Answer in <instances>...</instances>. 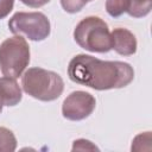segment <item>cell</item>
<instances>
[{"mask_svg":"<svg viewBox=\"0 0 152 152\" xmlns=\"http://www.w3.org/2000/svg\"><path fill=\"white\" fill-rule=\"evenodd\" d=\"M69 78L95 90L119 89L134 78L131 64L120 61H101L89 55H76L68 65Z\"/></svg>","mask_w":152,"mask_h":152,"instance_id":"cell-1","label":"cell"},{"mask_svg":"<svg viewBox=\"0 0 152 152\" xmlns=\"http://www.w3.org/2000/svg\"><path fill=\"white\" fill-rule=\"evenodd\" d=\"M21 86L26 94L39 101L57 100L64 89L62 77L53 71L43 68H30L21 78Z\"/></svg>","mask_w":152,"mask_h":152,"instance_id":"cell-2","label":"cell"},{"mask_svg":"<svg viewBox=\"0 0 152 152\" xmlns=\"http://www.w3.org/2000/svg\"><path fill=\"white\" fill-rule=\"evenodd\" d=\"M75 42L90 52H108L112 50V36L108 25L99 17L82 19L74 30Z\"/></svg>","mask_w":152,"mask_h":152,"instance_id":"cell-3","label":"cell"},{"mask_svg":"<svg viewBox=\"0 0 152 152\" xmlns=\"http://www.w3.org/2000/svg\"><path fill=\"white\" fill-rule=\"evenodd\" d=\"M30 63V46L23 36L5 39L0 44V70L4 76L18 78Z\"/></svg>","mask_w":152,"mask_h":152,"instance_id":"cell-4","label":"cell"},{"mask_svg":"<svg viewBox=\"0 0 152 152\" xmlns=\"http://www.w3.org/2000/svg\"><path fill=\"white\" fill-rule=\"evenodd\" d=\"M8 28L12 33L34 42L46 39L51 31L50 21L42 12H18L8 20Z\"/></svg>","mask_w":152,"mask_h":152,"instance_id":"cell-5","label":"cell"},{"mask_svg":"<svg viewBox=\"0 0 152 152\" xmlns=\"http://www.w3.org/2000/svg\"><path fill=\"white\" fill-rule=\"evenodd\" d=\"M96 107L95 97L83 90L70 93L62 104V114L71 121H81L88 118Z\"/></svg>","mask_w":152,"mask_h":152,"instance_id":"cell-6","label":"cell"},{"mask_svg":"<svg viewBox=\"0 0 152 152\" xmlns=\"http://www.w3.org/2000/svg\"><path fill=\"white\" fill-rule=\"evenodd\" d=\"M112 49L122 56H131L137 52V38L127 28L116 27L112 31Z\"/></svg>","mask_w":152,"mask_h":152,"instance_id":"cell-7","label":"cell"},{"mask_svg":"<svg viewBox=\"0 0 152 152\" xmlns=\"http://www.w3.org/2000/svg\"><path fill=\"white\" fill-rule=\"evenodd\" d=\"M21 89L15 78L4 76L0 77V99L4 106H15L21 101Z\"/></svg>","mask_w":152,"mask_h":152,"instance_id":"cell-8","label":"cell"},{"mask_svg":"<svg viewBox=\"0 0 152 152\" xmlns=\"http://www.w3.org/2000/svg\"><path fill=\"white\" fill-rule=\"evenodd\" d=\"M152 10V0H129L127 13L133 18L146 17Z\"/></svg>","mask_w":152,"mask_h":152,"instance_id":"cell-9","label":"cell"},{"mask_svg":"<svg viewBox=\"0 0 152 152\" xmlns=\"http://www.w3.org/2000/svg\"><path fill=\"white\" fill-rule=\"evenodd\" d=\"M17 148V139L13 132L6 127H0V152H12Z\"/></svg>","mask_w":152,"mask_h":152,"instance_id":"cell-10","label":"cell"},{"mask_svg":"<svg viewBox=\"0 0 152 152\" xmlns=\"http://www.w3.org/2000/svg\"><path fill=\"white\" fill-rule=\"evenodd\" d=\"M129 0H106V11L110 17H120L127 12Z\"/></svg>","mask_w":152,"mask_h":152,"instance_id":"cell-11","label":"cell"},{"mask_svg":"<svg viewBox=\"0 0 152 152\" xmlns=\"http://www.w3.org/2000/svg\"><path fill=\"white\" fill-rule=\"evenodd\" d=\"M151 141H152V137H151V132H145V133H140L138 134L132 142V151H145V146L146 145L150 150H151Z\"/></svg>","mask_w":152,"mask_h":152,"instance_id":"cell-12","label":"cell"},{"mask_svg":"<svg viewBox=\"0 0 152 152\" xmlns=\"http://www.w3.org/2000/svg\"><path fill=\"white\" fill-rule=\"evenodd\" d=\"M89 0H61V5L63 10L68 13L80 12Z\"/></svg>","mask_w":152,"mask_h":152,"instance_id":"cell-13","label":"cell"},{"mask_svg":"<svg viewBox=\"0 0 152 152\" xmlns=\"http://www.w3.org/2000/svg\"><path fill=\"white\" fill-rule=\"evenodd\" d=\"M99 150L91 141L86 139H77L72 144V151H95Z\"/></svg>","mask_w":152,"mask_h":152,"instance_id":"cell-14","label":"cell"},{"mask_svg":"<svg viewBox=\"0 0 152 152\" xmlns=\"http://www.w3.org/2000/svg\"><path fill=\"white\" fill-rule=\"evenodd\" d=\"M14 0H0V19L7 17L13 10Z\"/></svg>","mask_w":152,"mask_h":152,"instance_id":"cell-15","label":"cell"},{"mask_svg":"<svg viewBox=\"0 0 152 152\" xmlns=\"http://www.w3.org/2000/svg\"><path fill=\"white\" fill-rule=\"evenodd\" d=\"M20 1L24 5L32 7V8H38V7H42V6L46 5L48 2H50V0H20Z\"/></svg>","mask_w":152,"mask_h":152,"instance_id":"cell-16","label":"cell"},{"mask_svg":"<svg viewBox=\"0 0 152 152\" xmlns=\"http://www.w3.org/2000/svg\"><path fill=\"white\" fill-rule=\"evenodd\" d=\"M2 106H4V103H2V101H1V99H0V114H1V112H2Z\"/></svg>","mask_w":152,"mask_h":152,"instance_id":"cell-17","label":"cell"},{"mask_svg":"<svg viewBox=\"0 0 152 152\" xmlns=\"http://www.w3.org/2000/svg\"><path fill=\"white\" fill-rule=\"evenodd\" d=\"M89 1H91V0H89Z\"/></svg>","mask_w":152,"mask_h":152,"instance_id":"cell-18","label":"cell"}]
</instances>
